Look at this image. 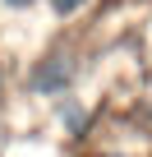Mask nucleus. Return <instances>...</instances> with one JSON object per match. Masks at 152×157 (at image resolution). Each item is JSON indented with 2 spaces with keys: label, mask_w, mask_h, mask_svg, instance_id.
<instances>
[{
  "label": "nucleus",
  "mask_w": 152,
  "mask_h": 157,
  "mask_svg": "<svg viewBox=\"0 0 152 157\" xmlns=\"http://www.w3.org/2000/svg\"><path fill=\"white\" fill-rule=\"evenodd\" d=\"M69 78H74V56H51V60L32 74V88H37V93H65Z\"/></svg>",
  "instance_id": "1"
},
{
  "label": "nucleus",
  "mask_w": 152,
  "mask_h": 157,
  "mask_svg": "<svg viewBox=\"0 0 152 157\" xmlns=\"http://www.w3.org/2000/svg\"><path fill=\"white\" fill-rule=\"evenodd\" d=\"M111 157H115V152H111Z\"/></svg>",
  "instance_id": "4"
},
{
  "label": "nucleus",
  "mask_w": 152,
  "mask_h": 157,
  "mask_svg": "<svg viewBox=\"0 0 152 157\" xmlns=\"http://www.w3.org/2000/svg\"><path fill=\"white\" fill-rule=\"evenodd\" d=\"M79 5H83V0H51V10H55V14H74Z\"/></svg>",
  "instance_id": "2"
},
{
  "label": "nucleus",
  "mask_w": 152,
  "mask_h": 157,
  "mask_svg": "<svg viewBox=\"0 0 152 157\" xmlns=\"http://www.w3.org/2000/svg\"><path fill=\"white\" fill-rule=\"evenodd\" d=\"M9 5H28V0H9Z\"/></svg>",
  "instance_id": "3"
}]
</instances>
